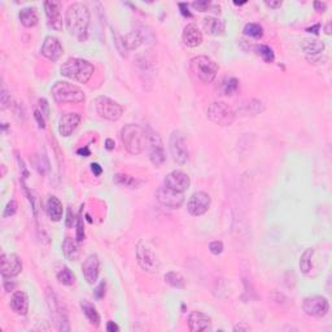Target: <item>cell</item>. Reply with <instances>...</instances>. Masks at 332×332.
<instances>
[{
  "label": "cell",
  "instance_id": "6da1fadb",
  "mask_svg": "<svg viewBox=\"0 0 332 332\" xmlns=\"http://www.w3.org/2000/svg\"><path fill=\"white\" fill-rule=\"evenodd\" d=\"M91 15L83 3H73L69 6L65 15V24L70 35L77 38L79 42H83L89 34V26Z\"/></svg>",
  "mask_w": 332,
  "mask_h": 332
},
{
  "label": "cell",
  "instance_id": "f546056e",
  "mask_svg": "<svg viewBox=\"0 0 332 332\" xmlns=\"http://www.w3.org/2000/svg\"><path fill=\"white\" fill-rule=\"evenodd\" d=\"M80 308H82L83 314L86 315V318L90 320V323H91L92 326H100L101 318L100 314H99L98 309H96L95 306L92 305L91 303H89V301H82V303H80Z\"/></svg>",
  "mask_w": 332,
  "mask_h": 332
},
{
  "label": "cell",
  "instance_id": "9a60e30c",
  "mask_svg": "<svg viewBox=\"0 0 332 332\" xmlns=\"http://www.w3.org/2000/svg\"><path fill=\"white\" fill-rule=\"evenodd\" d=\"M149 133V160L154 166H161L166 160L165 149H163L162 140L158 137L157 134H154L153 131L148 130Z\"/></svg>",
  "mask_w": 332,
  "mask_h": 332
},
{
  "label": "cell",
  "instance_id": "d590c367",
  "mask_svg": "<svg viewBox=\"0 0 332 332\" xmlns=\"http://www.w3.org/2000/svg\"><path fill=\"white\" fill-rule=\"evenodd\" d=\"M57 279H59V282L64 285H73L75 283V275L73 274L69 267L64 266L57 274Z\"/></svg>",
  "mask_w": 332,
  "mask_h": 332
},
{
  "label": "cell",
  "instance_id": "8fae6325",
  "mask_svg": "<svg viewBox=\"0 0 332 332\" xmlns=\"http://www.w3.org/2000/svg\"><path fill=\"white\" fill-rule=\"evenodd\" d=\"M303 309L309 317L322 318L328 313L329 303L326 297L314 295V296H309L304 299Z\"/></svg>",
  "mask_w": 332,
  "mask_h": 332
},
{
  "label": "cell",
  "instance_id": "7c38bea8",
  "mask_svg": "<svg viewBox=\"0 0 332 332\" xmlns=\"http://www.w3.org/2000/svg\"><path fill=\"white\" fill-rule=\"evenodd\" d=\"M211 204L212 199L209 193L204 192V191H199V192H195L190 197V200L187 202V211L191 216L200 217L209 211Z\"/></svg>",
  "mask_w": 332,
  "mask_h": 332
},
{
  "label": "cell",
  "instance_id": "ab89813d",
  "mask_svg": "<svg viewBox=\"0 0 332 332\" xmlns=\"http://www.w3.org/2000/svg\"><path fill=\"white\" fill-rule=\"evenodd\" d=\"M75 239L78 243H82L85 240V226H83V218L82 216L78 217L77 221V234H75Z\"/></svg>",
  "mask_w": 332,
  "mask_h": 332
},
{
  "label": "cell",
  "instance_id": "6f0895ef",
  "mask_svg": "<svg viewBox=\"0 0 332 332\" xmlns=\"http://www.w3.org/2000/svg\"><path fill=\"white\" fill-rule=\"evenodd\" d=\"M15 287H16L15 283H11V284H9V280H6V282H4V288H6L7 292H11V290H13L15 289Z\"/></svg>",
  "mask_w": 332,
  "mask_h": 332
},
{
  "label": "cell",
  "instance_id": "4fadbf2b",
  "mask_svg": "<svg viewBox=\"0 0 332 332\" xmlns=\"http://www.w3.org/2000/svg\"><path fill=\"white\" fill-rule=\"evenodd\" d=\"M162 186H165L169 190L175 191V192L184 193L190 188L191 179L186 173L181 172V170H174L166 175Z\"/></svg>",
  "mask_w": 332,
  "mask_h": 332
},
{
  "label": "cell",
  "instance_id": "c3c4849f",
  "mask_svg": "<svg viewBox=\"0 0 332 332\" xmlns=\"http://www.w3.org/2000/svg\"><path fill=\"white\" fill-rule=\"evenodd\" d=\"M178 6H179V8H181V13L184 16V17H192V13H191L190 9H188V4L179 3Z\"/></svg>",
  "mask_w": 332,
  "mask_h": 332
},
{
  "label": "cell",
  "instance_id": "7bdbcfd3",
  "mask_svg": "<svg viewBox=\"0 0 332 332\" xmlns=\"http://www.w3.org/2000/svg\"><path fill=\"white\" fill-rule=\"evenodd\" d=\"M0 103H2V109L3 110L11 104V96H9L8 91L4 87L2 89V94H0Z\"/></svg>",
  "mask_w": 332,
  "mask_h": 332
},
{
  "label": "cell",
  "instance_id": "b9f144b4",
  "mask_svg": "<svg viewBox=\"0 0 332 332\" xmlns=\"http://www.w3.org/2000/svg\"><path fill=\"white\" fill-rule=\"evenodd\" d=\"M209 251H211L212 255H221L223 252V243L220 240H214L209 244Z\"/></svg>",
  "mask_w": 332,
  "mask_h": 332
},
{
  "label": "cell",
  "instance_id": "d6986e66",
  "mask_svg": "<svg viewBox=\"0 0 332 332\" xmlns=\"http://www.w3.org/2000/svg\"><path fill=\"white\" fill-rule=\"evenodd\" d=\"M80 114L78 113H65V114H62L61 118L59 121V133L61 137H70L71 134L74 133L75 130L78 129L80 123Z\"/></svg>",
  "mask_w": 332,
  "mask_h": 332
},
{
  "label": "cell",
  "instance_id": "8992f818",
  "mask_svg": "<svg viewBox=\"0 0 332 332\" xmlns=\"http://www.w3.org/2000/svg\"><path fill=\"white\" fill-rule=\"evenodd\" d=\"M46 297H47L48 308H50L51 315L54 318L57 329H59V331H69L70 326H69L68 313H66L65 308H64V305H62L61 301L59 300L57 295L54 292V289L47 288Z\"/></svg>",
  "mask_w": 332,
  "mask_h": 332
},
{
  "label": "cell",
  "instance_id": "db71d44e",
  "mask_svg": "<svg viewBox=\"0 0 332 332\" xmlns=\"http://www.w3.org/2000/svg\"><path fill=\"white\" fill-rule=\"evenodd\" d=\"M319 30H320V25L317 24V25H314V26L308 27V29H306V31H308V33H311V34H315V35H318V34H319Z\"/></svg>",
  "mask_w": 332,
  "mask_h": 332
},
{
  "label": "cell",
  "instance_id": "f1b7e54d",
  "mask_svg": "<svg viewBox=\"0 0 332 332\" xmlns=\"http://www.w3.org/2000/svg\"><path fill=\"white\" fill-rule=\"evenodd\" d=\"M18 17H20L21 24L24 25L25 27H34L38 25V13H36V9L33 8V7L21 9Z\"/></svg>",
  "mask_w": 332,
  "mask_h": 332
},
{
  "label": "cell",
  "instance_id": "3957f363",
  "mask_svg": "<svg viewBox=\"0 0 332 332\" xmlns=\"http://www.w3.org/2000/svg\"><path fill=\"white\" fill-rule=\"evenodd\" d=\"M95 68L87 60L71 57L66 60L60 68V74L79 83H87L94 75Z\"/></svg>",
  "mask_w": 332,
  "mask_h": 332
},
{
  "label": "cell",
  "instance_id": "f5cc1de1",
  "mask_svg": "<svg viewBox=\"0 0 332 332\" xmlns=\"http://www.w3.org/2000/svg\"><path fill=\"white\" fill-rule=\"evenodd\" d=\"M77 153L79 154V156H82V157H89L90 154H91V152H90L89 147H83V148L78 149Z\"/></svg>",
  "mask_w": 332,
  "mask_h": 332
},
{
  "label": "cell",
  "instance_id": "680465c9",
  "mask_svg": "<svg viewBox=\"0 0 332 332\" xmlns=\"http://www.w3.org/2000/svg\"><path fill=\"white\" fill-rule=\"evenodd\" d=\"M234 331L236 332V331H249V327H245V326H239V324H237V326H235L234 327Z\"/></svg>",
  "mask_w": 332,
  "mask_h": 332
},
{
  "label": "cell",
  "instance_id": "603a6c76",
  "mask_svg": "<svg viewBox=\"0 0 332 332\" xmlns=\"http://www.w3.org/2000/svg\"><path fill=\"white\" fill-rule=\"evenodd\" d=\"M182 39H183L184 46L190 48H196L202 43V34L195 24H188L184 27Z\"/></svg>",
  "mask_w": 332,
  "mask_h": 332
},
{
  "label": "cell",
  "instance_id": "484cf974",
  "mask_svg": "<svg viewBox=\"0 0 332 332\" xmlns=\"http://www.w3.org/2000/svg\"><path fill=\"white\" fill-rule=\"evenodd\" d=\"M47 214L50 217V220L54 221V222L61 221L62 214H64V206H62V202L57 199L56 196H50V199L47 201Z\"/></svg>",
  "mask_w": 332,
  "mask_h": 332
},
{
  "label": "cell",
  "instance_id": "ac0fdd59",
  "mask_svg": "<svg viewBox=\"0 0 332 332\" xmlns=\"http://www.w3.org/2000/svg\"><path fill=\"white\" fill-rule=\"evenodd\" d=\"M82 273L89 284H95L100 274V260L96 255H90L82 265Z\"/></svg>",
  "mask_w": 332,
  "mask_h": 332
},
{
  "label": "cell",
  "instance_id": "9f6ffc18",
  "mask_svg": "<svg viewBox=\"0 0 332 332\" xmlns=\"http://www.w3.org/2000/svg\"><path fill=\"white\" fill-rule=\"evenodd\" d=\"M73 222H74V216H71V211L69 209V211H68V220H66V226H68V227H70V226H73Z\"/></svg>",
  "mask_w": 332,
  "mask_h": 332
},
{
  "label": "cell",
  "instance_id": "d4e9b609",
  "mask_svg": "<svg viewBox=\"0 0 332 332\" xmlns=\"http://www.w3.org/2000/svg\"><path fill=\"white\" fill-rule=\"evenodd\" d=\"M202 26L204 30L209 35L213 36H220L225 33L226 24L225 21L217 17H206L202 21Z\"/></svg>",
  "mask_w": 332,
  "mask_h": 332
},
{
  "label": "cell",
  "instance_id": "bcb514c9",
  "mask_svg": "<svg viewBox=\"0 0 332 332\" xmlns=\"http://www.w3.org/2000/svg\"><path fill=\"white\" fill-rule=\"evenodd\" d=\"M34 117H35L36 122H38V126L39 129H45L46 128V122H45V114L40 112V110L36 109L35 112H34Z\"/></svg>",
  "mask_w": 332,
  "mask_h": 332
},
{
  "label": "cell",
  "instance_id": "2e32d148",
  "mask_svg": "<svg viewBox=\"0 0 332 332\" xmlns=\"http://www.w3.org/2000/svg\"><path fill=\"white\" fill-rule=\"evenodd\" d=\"M157 200L162 206L170 208V209H178L183 205L184 196L183 193L175 192V191L161 186L157 191Z\"/></svg>",
  "mask_w": 332,
  "mask_h": 332
},
{
  "label": "cell",
  "instance_id": "11a10c76",
  "mask_svg": "<svg viewBox=\"0 0 332 332\" xmlns=\"http://www.w3.org/2000/svg\"><path fill=\"white\" fill-rule=\"evenodd\" d=\"M114 145H116V143H114V140L113 139L105 140V148H107L108 151H112V149H114Z\"/></svg>",
  "mask_w": 332,
  "mask_h": 332
},
{
  "label": "cell",
  "instance_id": "f6af8a7d",
  "mask_svg": "<svg viewBox=\"0 0 332 332\" xmlns=\"http://www.w3.org/2000/svg\"><path fill=\"white\" fill-rule=\"evenodd\" d=\"M192 7L200 12H206L208 8L211 7V2H206V0H202V2H193Z\"/></svg>",
  "mask_w": 332,
  "mask_h": 332
},
{
  "label": "cell",
  "instance_id": "60d3db41",
  "mask_svg": "<svg viewBox=\"0 0 332 332\" xmlns=\"http://www.w3.org/2000/svg\"><path fill=\"white\" fill-rule=\"evenodd\" d=\"M17 208H18L17 202H16L15 200H11V201H9L8 204H7L6 209H4V212H3V217H4V218H7V217L15 216L16 212H17Z\"/></svg>",
  "mask_w": 332,
  "mask_h": 332
},
{
  "label": "cell",
  "instance_id": "cb8c5ba5",
  "mask_svg": "<svg viewBox=\"0 0 332 332\" xmlns=\"http://www.w3.org/2000/svg\"><path fill=\"white\" fill-rule=\"evenodd\" d=\"M9 305L17 315H26L29 311V297L22 290H16L11 296Z\"/></svg>",
  "mask_w": 332,
  "mask_h": 332
},
{
  "label": "cell",
  "instance_id": "30bf717a",
  "mask_svg": "<svg viewBox=\"0 0 332 332\" xmlns=\"http://www.w3.org/2000/svg\"><path fill=\"white\" fill-rule=\"evenodd\" d=\"M169 149L174 162H177L178 165L187 163V161L190 158V153H188L186 138H184V135L181 131L177 130L172 133L169 140Z\"/></svg>",
  "mask_w": 332,
  "mask_h": 332
},
{
  "label": "cell",
  "instance_id": "4316f807",
  "mask_svg": "<svg viewBox=\"0 0 332 332\" xmlns=\"http://www.w3.org/2000/svg\"><path fill=\"white\" fill-rule=\"evenodd\" d=\"M62 253L69 261H77L79 258V246H78L77 239L66 236L64 243H62Z\"/></svg>",
  "mask_w": 332,
  "mask_h": 332
},
{
  "label": "cell",
  "instance_id": "7402d4cb",
  "mask_svg": "<svg viewBox=\"0 0 332 332\" xmlns=\"http://www.w3.org/2000/svg\"><path fill=\"white\" fill-rule=\"evenodd\" d=\"M264 110L265 107L262 101L257 100V99H249V100H244L240 104H237L235 114L241 117H253L262 113Z\"/></svg>",
  "mask_w": 332,
  "mask_h": 332
},
{
  "label": "cell",
  "instance_id": "681fc988",
  "mask_svg": "<svg viewBox=\"0 0 332 332\" xmlns=\"http://www.w3.org/2000/svg\"><path fill=\"white\" fill-rule=\"evenodd\" d=\"M91 172L94 173V175H96V177H100L101 173H103V168H101L98 162H92L91 163Z\"/></svg>",
  "mask_w": 332,
  "mask_h": 332
},
{
  "label": "cell",
  "instance_id": "ba28073f",
  "mask_svg": "<svg viewBox=\"0 0 332 332\" xmlns=\"http://www.w3.org/2000/svg\"><path fill=\"white\" fill-rule=\"evenodd\" d=\"M138 264L147 273H157L160 270V261L153 248L144 240H140L137 245Z\"/></svg>",
  "mask_w": 332,
  "mask_h": 332
},
{
  "label": "cell",
  "instance_id": "74e56055",
  "mask_svg": "<svg viewBox=\"0 0 332 332\" xmlns=\"http://www.w3.org/2000/svg\"><path fill=\"white\" fill-rule=\"evenodd\" d=\"M256 51H257V54L262 57L265 62L267 64H271L275 60V54H274V50L270 46L266 45H260L256 47Z\"/></svg>",
  "mask_w": 332,
  "mask_h": 332
},
{
  "label": "cell",
  "instance_id": "83f0119b",
  "mask_svg": "<svg viewBox=\"0 0 332 332\" xmlns=\"http://www.w3.org/2000/svg\"><path fill=\"white\" fill-rule=\"evenodd\" d=\"M301 48L306 54V57L311 56H319L326 48V45L323 42L318 40V39H305L301 45Z\"/></svg>",
  "mask_w": 332,
  "mask_h": 332
},
{
  "label": "cell",
  "instance_id": "7a4b0ae2",
  "mask_svg": "<svg viewBox=\"0 0 332 332\" xmlns=\"http://www.w3.org/2000/svg\"><path fill=\"white\" fill-rule=\"evenodd\" d=\"M121 140L129 153L140 154L145 148H148L149 133L139 124H124L121 129Z\"/></svg>",
  "mask_w": 332,
  "mask_h": 332
},
{
  "label": "cell",
  "instance_id": "836d02e7",
  "mask_svg": "<svg viewBox=\"0 0 332 332\" xmlns=\"http://www.w3.org/2000/svg\"><path fill=\"white\" fill-rule=\"evenodd\" d=\"M114 182L117 184H122V186L130 187V188H139L144 182L140 181L138 178H134V177H130L128 174H117L114 177Z\"/></svg>",
  "mask_w": 332,
  "mask_h": 332
},
{
  "label": "cell",
  "instance_id": "7dc6e473",
  "mask_svg": "<svg viewBox=\"0 0 332 332\" xmlns=\"http://www.w3.org/2000/svg\"><path fill=\"white\" fill-rule=\"evenodd\" d=\"M265 4H266L267 7H270V8L278 9V8H280V7H282L283 2H282V0H266V2H265Z\"/></svg>",
  "mask_w": 332,
  "mask_h": 332
},
{
  "label": "cell",
  "instance_id": "44dd1931",
  "mask_svg": "<svg viewBox=\"0 0 332 332\" xmlns=\"http://www.w3.org/2000/svg\"><path fill=\"white\" fill-rule=\"evenodd\" d=\"M188 328L192 332L209 331L212 328V318L202 311H192L188 315Z\"/></svg>",
  "mask_w": 332,
  "mask_h": 332
},
{
  "label": "cell",
  "instance_id": "277c9868",
  "mask_svg": "<svg viewBox=\"0 0 332 332\" xmlns=\"http://www.w3.org/2000/svg\"><path fill=\"white\" fill-rule=\"evenodd\" d=\"M190 70L202 83H212L218 74L220 66L211 57L200 55V56L191 59Z\"/></svg>",
  "mask_w": 332,
  "mask_h": 332
},
{
  "label": "cell",
  "instance_id": "91938a15",
  "mask_svg": "<svg viewBox=\"0 0 332 332\" xmlns=\"http://www.w3.org/2000/svg\"><path fill=\"white\" fill-rule=\"evenodd\" d=\"M326 34H331V22H328V24H327V26H326Z\"/></svg>",
  "mask_w": 332,
  "mask_h": 332
},
{
  "label": "cell",
  "instance_id": "f907efd6",
  "mask_svg": "<svg viewBox=\"0 0 332 332\" xmlns=\"http://www.w3.org/2000/svg\"><path fill=\"white\" fill-rule=\"evenodd\" d=\"M314 8H315V11H318L319 13H322L327 9V4L324 3V2H315Z\"/></svg>",
  "mask_w": 332,
  "mask_h": 332
},
{
  "label": "cell",
  "instance_id": "5b68a950",
  "mask_svg": "<svg viewBox=\"0 0 332 332\" xmlns=\"http://www.w3.org/2000/svg\"><path fill=\"white\" fill-rule=\"evenodd\" d=\"M52 96L57 103L79 104L86 100V94L77 85L69 83L66 80L56 82L51 89Z\"/></svg>",
  "mask_w": 332,
  "mask_h": 332
},
{
  "label": "cell",
  "instance_id": "ffe728a7",
  "mask_svg": "<svg viewBox=\"0 0 332 332\" xmlns=\"http://www.w3.org/2000/svg\"><path fill=\"white\" fill-rule=\"evenodd\" d=\"M45 11L50 27H52L54 30H57V31L62 30L61 3H60V2H46Z\"/></svg>",
  "mask_w": 332,
  "mask_h": 332
},
{
  "label": "cell",
  "instance_id": "816d5d0a",
  "mask_svg": "<svg viewBox=\"0 0 332 332\" xmlns=\"http://www.w3.org/2000/svg\"><path fill=\"white\" fill-rule=\"evenodd\" d=\"M107 331L108 332H117V331H119V327L117 326L114 322L109 320V322H108V324H107Z\"/></svg>",
  "mask_w": 332,
  "mask_h": 332
},
{
  "label": "cell",
  "instance_id": "d6a6232c",
  "mask_svg": "<svg viewBox=\"0 0 332 332\" xmlns=\"http://www.w3.org/2000/svg\"><path fill=\"white\" fill-rule=\"evenodd\" d=\"M165 282L170 287L177 288V289H184L186 288L184 278L179 273H175V271H169V273L165 274Z\"/></svg>",
  "mask_w": 332,
  "mask_h": 332
},
{
  "label": "cell",
  "instance_id": "8d00e7d4",
  "mask_svg": "<svg viewBox=\"0 0 332 332\" xmlns=\"http://www.w3.org/2000/svg\"><path fill=\"white\" fill-rule=\"evenodd\" d=\"M244 34L251 36V38L261 39L262 36H264V27L260 24H253V22H251V24H246L245 26H244Z\"/></svg>",
  "mask_w": 332,
  "mask_h": 332
},
{
  "label": "cell",
  "instance_id": "ee69618b",
  "mask_svg": "<svg viewBox=\"0 0 332 332\" xmlns=\"http://www.w3.org/2000/svg\"><path fill=\"white\" fill-rule=\"evenodd\" d=\"M105 288H107V284L105 282H100V284L96 287V289L94 290V296H95L96 300H101L104 296H105Z\"/></svg>",
  "mask_w": 332,
  "mask_h": 332
},
{
  "label": "cell",
  "instance_id": "f35d334b",
  "mask_svg": "<svg viewBox=\"0 0 332 332\" xmlns=\"http://www.w3.org/2000/svg\"><path fill=\"white\" fill-rule=\"evenodd\" d=\"M36 161H34V165H35L36 170H38L39 174L45 175L46 173L50 169V165H48V161L46 160V157H40V156H36Z\"/></svg>",
  "mask_w": 332,
  "mask_h": 332
},
{
  "label": "cell",
  "instance_id": "4dcf8cb0",
  "mask_svg": "<svg viewBox=\"0 0 332 332\" xmlns=\"http://www.w3.org/2000/svg\"><path fill=\"white\" fill-rule=\"evenodd\" d=\"M313 255H314V249L313 248H308L301 255V257H300V270H301V273H310L311 267H313V261H311L313 260Z\"/></svg>",
  "mask_w": 332,
  "mask_h": 332
},
{
  "label": "cell",
  "instance_id": "e0dca14e",
  "mask_svg": "<svg viewBox=\"0 0 332 332\" xmlns=\"http://www.w3.org/2000/svg\"><path fill=\"white\" fill-rule=\"evenodd\" d=\"M40 54L43 55L46 59L50 60V61L55 62L62 56V54H64V48H62L59 39L50 35V36H46L45 42H43V45H42Z\"/></svg>",
  "mask_w": 332,
  "mask_h": 332
},
{
  "label": "cell",
  "instance_id": "5bb4252c",
  "mask_svg": "<svg viewBox=\"0 0 332 332\" xmlns=\"http://www.w3.org/2000/svg\"><path fill=\"white\" fill-rule=\"evenodd\" d=\"M22 271V262L15 253H4L2 256V276L12 279Z\"/></svg>",
  "mask_w": 332,
  "mask_h": 332
},
{
  "label": "cell",
  "instance_id": "9c48e42d",
  "mask_svg": "<svg viewBox=\"0 0 332 332\" xmlns=\"http://www.w3.org/2000/svg\"><path fill=\"white\" fill-rule=\"evenodd\" d=\"M94 108L99 116L108 121H118L123 114V108L117 101L107 98V96H99L94 101Z\"/></svg>",
  "mask_w": 332,
  "mask_h": 332
},
{
  "label": "cell",
  "instance_id": "52a82bcc",
  "mask_svg": "<svg viewBox=\"0 0 332 332\" xmlns=\"http://www.w3.org/2000/svg\"><path fill=\"white\" fill-rule=\"evenodd\" d=\"M208 118L220 126H230L235 121V110L223 101H214L206 109Z\"/></svg>",
  "mask_w": 332,
  "mask_h": 332
},
{
  "label": "cell",
  "instance_id": "1f68e13d",
  "mask_svg": "<svg viewBox=\"0 0 332 332\" xmlns=\"http://www.w3.org/2000/svg\"><path fill=\"white\" fill-rule=\"evenodd\" d=\"M239 89V79L234 77H228L221 82V92L222 95H234Z\"/></svg>",
  "mask_w": 332,
  "mask_h": 332
},
{
  "label": "cell",
  "instance_id": "e575fe53",
  "mask_svg": "<svg viewBox=\"0 0 332 332\" xmlns=\"http://www.w3.org/2000/svg\"><path fill=\"white\" fill-rule=\"evenodd\" d=\"M123 43L128 50H135L143 43V36L139 31H130L123 38Z\"/></svg>",
  "mask_w": 332,
  "mask_h": 332
}]
</instances>
